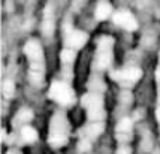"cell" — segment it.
<instances>
[{"label":"cell","instance_id":"cell-19","mask_svg":"<svg viewBox=\"0 0 160 154\" xmlns=\"http://www.w3.org/2000/svg\"><path fill=\"white\" fill-rule=\"evenodd\" d=\"M159 154H160V151H159Z\"/></svg>","mask_w":160,"mask_h":154},{"label":"cell","instance_id":"cell-16","mask_svg":"<svg viewBox=\"0 0 160 154\" xmlns=\"http://www.w3.org/2000/svg\"><path fill=\"white\" fill-rule=\"evenodd\" d=\"M115 154H133V148L130 145H118Z\"/></svg>","mask_w":160,"mask_h":154},{"label":"cell","instance_id":"cell-1","mask_svg":"<svg viewBox=\"0 0 160 154\" xmlns=\"http://www.w3.org/2000/svg\"><path fill=\"white\" fill-rule=\"evenodd\" d=\"M88 91L82 94L81 105L87 112V121L91 123H105L106 111H105V82L100 78V73L93 72L88 79Z\"/></svg>","mask_w":160,"mask_h":154},{"label":"cell","instance_id":"cell-6","mask_svg":"<svg viewBox=\"0 0 160 154\" xmlns=\"http://www.w3.org/2000/svg\"><path fill=\"white\" fill-rule=\"evenodd\" d=\"M88 41V35L82 32V30H77L72 27L69 21L64 24L63 27V47L64 48L73 49V51H79Z\"/></svg>","mask_w":160,"mask_h":154},{"label":"cell","instance_id":"cell-11","mask_svg":"<svg viewBox=\"0 0 160 154\" xmlns=\"http://www.w3.org/2000/svg\"><path fill=\"white\" fill-rule=\"evenodd\" d=\"M32 118H33V112L30 111L28 108H21L20 111L15 114L14 120H12L14 121V127L21 130L24 126H28V121H32Z\"/></svg>","mask_w":160,"mask_h":154},{"label":"cell","instance_id":"cell-3","mask_svg":"<svg viewBox=\"0 0 160 154\" xmlns=\"http://www.w3.org/2000/svg\"><path fill=\"white\" fill-rule=\"evenodd\" d=\"M70 139V123L63 111L54 112L49 120L48 145L51 148H63Z\"/></svg>","mask_w":160,"mask_h":154},{"label":"cell","instance_id":"cell-8","mask_svg":"<svg viewBox=\"0 0 160 154\" xmlns=\"http://www.w3.org/2000/svg\"><path fill=\"white\" fill-rule=\"evenodd\" d=\"M115 139L118 145H130L133 139V121L129 117H123L115 126Z\"/></svg>","mask_w":160,"mask_h":154},{"label":"cell","instance_id":"cell-14","mask_svg":"<svg viewBox=\"0 0 160 154\" xmlns=\"http://www.w3.org/2000/svg\"><path fill=\"white\" fill-rule=\"evenodd\" d=\"M156 82H157V106H156V118L160 124V52H159V64L156 69Z\"/></svg>","mask_w":160,"mask_h":154},{"label":"cell","instance_id":"cell-5","mask_svg":"<svg viewBox=\"0 0 160 154\" xmlns=\"http://www.w3.org/2000/svg\"><path fill=\"white\" fill-rule=\"evenodd\" d=\"M48 97L60 106H70L75 103V91L68 81H52L48 88Z\"/></svg>","mask_w":160,"mask_h":154},{"label":"cell","instance_id":"cell-15","mask_svg":"<svg viewBox=\"0 0 160 154\" xmlns=\"http://www.w3.org/2000/svg\"><path fill=\"white\" fill-rule=\"evenodd\" d=\"M2 93L6 99H11L15 94V84L12 81H5L2 85Z\"/></svg>","mask_w":160,"mask_h":154},{"label":"cell","instance_id":"cell-10","mask_svg":"<svg viewBox=\"0 0 160 154\" xmlns=\"http://www.w3.org/2000/svg\"><path fill=\"white\" fill-rule=\"evenodd\" d=\"M54 28H56V14H54V5L49 2L48 5L45 6L43 11V17H42V24H41V30L42 35L49 37L54 33Z\"/></svg>","mask_w":160,"mask_h":154},{"label":"cell","instance_id":"cell-9","mask_svg":"<svg viewBox=\"0 0 160 154\" xmlns=\"http://www.w3.org/2000/svg\"><path fill=\"white\" fill-rule=\"evenodd\" d=\"M112 21L115 22L118 27H121L126 32H135L138 28V21L133 17L132 12L126 11V9H120L117 12L112 14Z\"/></svg>","mask_w":160,"mask_h":154},{"label":"cell","instance_id":"cell-4","mask_svg":"<svg viewBox=\"0 0 160 154\" xmlns=\"http://www.w3.org/2000/svg\"><path fill=\"white\" fill-rule=\"evenodd\" d=\"M114 52V39L111 36H102L98 42V48L93 58V72H103L111 66Z\"/></svg>","mask_w":160,"mask_h":154},{"label":"cell","instance_id":"cell-18","mask_svg":"<svg viewBox=\"0 0 160 154\" xmlns=\"http://www.w3.org/2000/svg\"><path fill=\"white\" fill-rule=\"evenodd\" d=\"M77 2H82V0H77Z\"/></svg>","mask_w":160,"mask_h":154},{"label":"cell","instance_id":"cell-7","mask_svg":"<svg viewBox=\"0 0 160 154\" xmlns=\"http://www.w3.org/2000/svg\"><path fill=\"white\" fill-rule=\"evenodd\" d=\"M109 77L121 87H132L142 78V70L139 67H123L109 72Z\"/></svg>","mask_w":160,"mask_h":154},{"label":"cell","instance_id":"cell-17","mask_svg":"<svg viewBox=\"0 0 160 154\" xmlns=\"http://www.w3.org/2000/svg\"><path fill=\"white\" fill-rule=\"evenodd\" d=\"M6 154H21V153L18 151V150H9Z\"/></svg>","mask_w":160,"mask_h":154},{"label":"cell","instance_id":"cell-12","mask_svg":"<svg viewBox=\"0 0 160 154\" xmlns=\"http://www.w3.org/2000/svg\"><path fill=\"white\" fill-rule=\"evenodd\" d=\"M109 17H112V6L109 2L102 0L100 3H98V6L94 9V18L98 21H105L108 20Z\"/></svg>","mask_w":160,"mask_h":154},{"label":"cell","instance_id":"cell-13","mask_svg":"<svg viewBox=\"0 0 160 154\" xmlns=\"http://www.w3.org/2000/svg\"><path fill=\"white\" fill-rule=\"evenodd\" d=\"M18 135H20V138H21V142L22 144H27V145L35 144L36 141H38V138H39L36 129L32 126H24L21 130H18Z\"/></svg>","mask_w":160,"mask_h":154},{"label":"cell","instance_id":"cell-2","mask_svg":"<svg viewBox=\"0 0 160 154\" xmlns=\"http://www.w3.org/2000/svg\"><path fill=\"white\" fill-rule=\"evenodd\" d=\"M24 54L28 60V81L35 87H42L45 82V56L39 41L30 39L24 45Z\"/></svg>","mask_w":160,"mask_h":154}]
</instances>
